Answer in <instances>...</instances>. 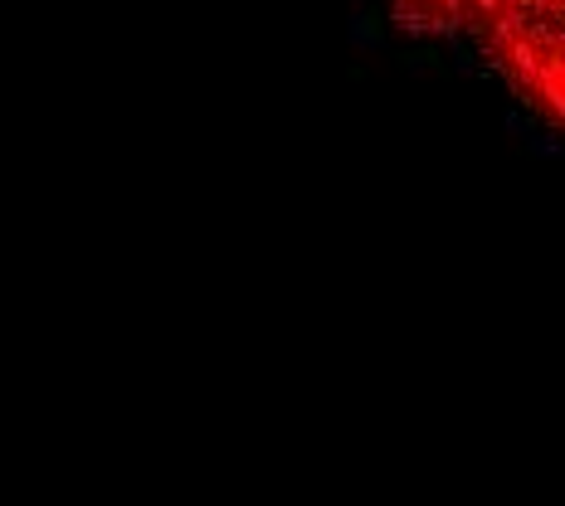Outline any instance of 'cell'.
Here are the masks:
<instances>
[{"mask_svg": "<svg viewBox=\"0 0 565 506\" xmlns=\"http://www.w3.org/2000/svg\"><path fill=\"white\" fill-rule=\"evenodd\" d=\"M361 25L492 98L531 142L565 151V0H366Z\"/></svg>", "mask_w": 565, "mask_h": 506, "instance_id": "cell-1", "label": "cell"}]
</instances>
